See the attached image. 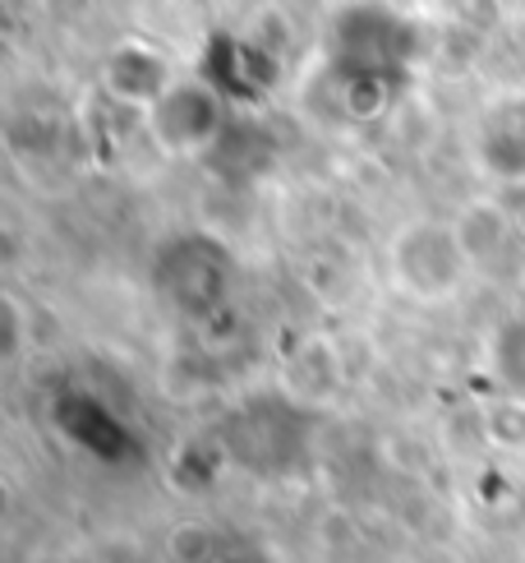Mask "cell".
<instances>
[{"label": "cell", "instance_id": "obj_1", "mask_svg": "<svg viewBox=\"0 0 525 563\" xmlns=\"http://www.w3.org/2000/svg\"><path fill=\"white\" fill-rule=\"evenodd\" d=\"M396 282L420 300H447L461 291L466 273L474 268L451 227L438 222H411L392 245Z\"/></svg>", "mask_w": 525, "mask_h": 563}, {"label": "cell", "instance_id": "obj_2", "mask_svg": "<svg viewBox=\"0 0 525 563\" xmlns=\"http://www.w3.org/2000/svg\"><path fill=\"white\" fill-rule=\"evenodd\" d=\"M148 125L153 139L176 153V157H194L208 144H217L222 134V107H217V92L203 88V84H176L166 98L148 111Z\"/></svg>", "mask_w": 525, "mask_h": 563}, {"label": "cell", "instance_id": "obj_3", "mask_svg": "<svg viewBox=\"0 0 525 563\" xmlns=\"http://www.w3.org/2000/svg\"><path fill=\"white\" fill-rule=\"evenodd\" d=\"M176 84L180 79H171L166 60L157 52H148V46H121V52L107 60V88L121 102H143V107L153 111Z\"/></svg>", "mask_w": 525, "mask_h": 563}]
</instances>
